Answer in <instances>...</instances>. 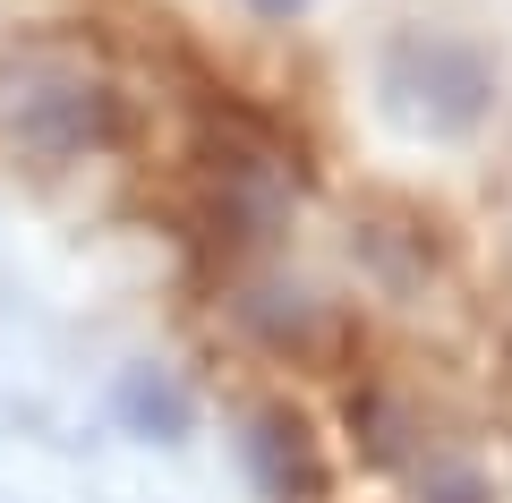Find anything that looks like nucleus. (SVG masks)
Wrapping results in <instances>:
<instances>
[{"mask_svg":"<svg viewBox=\"0 0 512 503\" xmlns=\"http://www.w3.org/2000/svg\"><path fill=\"white\" fill-rule=\"evenodd\" d=\"M248 461H256V486H265L274 503H316V495H325L316 444H308V427H299L291 410H265V418H256V435H248Z\"/></svg>","mask_w":512,"mask_h":503,"instance_id":"nucleus-2","label":"nucleus"},{"mask_svg":"<svg viewBox=\"0 0 512 503\" xmlns=\"http://www.w3.org/2000/svg\"><path fill=\"white\" fill-rule=\"evenodd\" d=\"M487 94H495L487 60L444 35H402L384 52V111L419 137H470L487 120Z\"/></svg>","mask_w":512,"mask_h":503,"instance_id":"nucleus-1","label":"nucleus"},{"mask_svg":"<svg viewBox=\"0 0 512 503\" xmlns=\"http://www.w3.org/2000/svg\"><path fill=\"white\" fill-rule=\"evenodd\" d=\"M120 418H128V435H146V444H180L197 410H188V393L163 367H128L120 376Z\"/></svg>","mask_w":512,"mask_h":503,"instance_id":"nucleus-3","label":"nucleus"},{"mask_svg":"<svg viewBox=\"0 0 512 503\" xmlns=\"http://www.w3.org/2000/svg\"><path fill=\"white\" fill-rule=\"evenodd\" d=\"M26 137H43V145L103 137V94H94V86H52V94H43V111H26Z\"/></svg>","mask_w":512,"mask_h":503,"instance_id":"nucleus-4","label":"nucleus"},{"mask_svg":"<svg viewBox=\"0 0 512 503\" xmlns=\"http://www.w3.org/2000/svg\"><path fill=\"white\" fill-rule=\"evenodd\" d=\"M256 18H299V9H308V0H248Z\"/></svg>","mask_w":512,"mask_h":503,"instance_id":"nucleus-6","label":"nucleus"},{"mask_svg":"<svg viewBox=\"0 0 512 503\" xmlns=\"http://www.w3.org/2000/svg\"><path fill=\"white\" fill-rule=\"evenodd\" d=\"M427 503H487V486L453 469V478H436V486H427Z\"/></svg>","mask_w":512,"mask_h":503,"instance_id":"nucleus-5","label":"nucleus"}]
</instances>
